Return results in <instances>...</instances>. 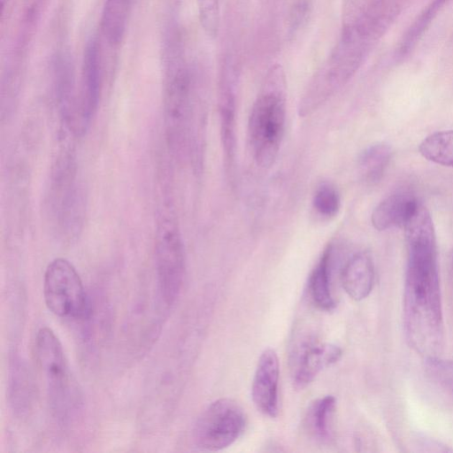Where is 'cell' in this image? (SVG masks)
<instances>
[{
  "instance_id": "22",
  "label": "cell",
  "mask_w": 453,
  "mask_h": 453,
  "mask_svg": "<svg viewBox=\"0 0 453 453\" xmlns=\"http://www.w3.org/2000/svg\"><path fill=\"white\" fill-rule=\"evenodd\" d=\"M313 207L322 216H334L341 205V199L336 188L329 184H321L315 191Z\"/></svg>"
},
{
  "instance_id": "1",
  "label": "cell",
  "mask_w": 453,
  "mask_h": 453,
  "mask_svg": "<svg viewBox=\"0 0 453 453\" xmlns=\"http://www.w3.org/2000/svg\"><path fill=\"white\" fill-rule=\"evenodd\" d=\"M403 228L408 254L403 290L406 339L419 354L436 357L443 343V316L436 237L429 211L417 210Z\"/></svg>"
},
{
  "instance_id": "11",
  "label": "cell",
  "mask_w": 453,
  "mask_h": 453,
  "mask_svg": "<svg viewBox=\"0 0 453 453\" xmlns=\"http://www.w3.org/2000/svg\"><path fill=\"white\" fill-rule=\"evenodd\" d=\"M279 359L272 349H265L254 373L251 396L259 411L270 418L279 413Z\"/></svg>"
},
{
  "instance_id": "7",
  "label": "cell",
  "mask_w": 453,
  "mask_h": 453,
  "mask_svg": "<svg viewBox=\"0 0 453 453\" xmlns=\"http://www.w3.org/2000/svg\"><path fill=\"white\" fill-rule=\"evenodd\" d=\"M43 297L48 309L58 317L81 319L88 312L81 277L65 258H56L48 265L43 277Z\"/></svg>"
},
{
  "instance_id": "8",
  "label": "cell",
  "mask_w": 453,
  "mask_h": 453,
  "mask_svg": "<svg viewBox=\"0 0 453 453\" xmlns=\"http://www.w3.org/2000/svg\"><path fill=\"white\" fill-rule=\"evenodd\" d=\"M166 139L175 154L183 153L191 118V80L184 66L173 67L167 76L164 97Z\"/></svg>"
},
{
  "instance_id": "6",
  "label": "cell",
  "mask_w": 453,
  "mask_h": 453,
  "mask_svg": "<svg viewBox=\"0 0 453 453\" xmlns=\"http://www.w3.org/2000/svg\"><path fill=\"white\" fill-rule=\"evenodd\" d=\"M247 417L234 400L219 398L210 403L197 418L193 440L203 450L218 451L234 443L245 431Z\"/></svg>"
},
{
  "instance_id": "13",
  "label": "cell",
  "mask_w": 453,
  "mask_h": 453,
  "mask_svg": "<svg viewBox=\"0 0 453 453\" xmlns=\"http://www.w3.org/2000/svg\"><path fill=\"white\" fill-rule=\"evenodd\" d=\"M374 278L372 259L365 251L354 254L344 265L341 274L342 288L356 301L363 300L370 295Z\"/></svg>"
},
{
  "instance_id": "10",
  "label": "cell",
  "mask_w": 453,
  "mask_h": 453,
  "mask_svg": "<svg viewBox=\"0 0 453 453\" xmlns=\"http://www.w3.org/2000/svg\"><path fill=\"white\" fill-rule=\"evenodd\" d=\"M101 90L99 51L96 42L91 39L85 48L82 86L77 107L75 133L81 134L88 128L96 113Z\"/></svg>"
},
{
  "instance_id": "18",
  "label": "cell",
  "mask_w": 453,
  "mask_h": 453,
  "mask_svg": "<svg viewBox=\"0 0 453 453\" xmlns=\"http://www.w3.org/2000/svg\"><path fill=\"white\" fill-rule=\"evenodd\" d=\"M392 156L391 147L385 142H377L366 148L360 155L357 164L361 179L368 183L378 182Z\"/></svg>"
},
{
  "instance_id": "14",
  "label": "cell",
  "mask_w": 453,
  "mask_h": 453,
  "mask_svg": "<svg viewBox=\"0 0 453 453\" xmlns=\"http://www.w3.org/2000/svg\"><path fill=\"white\" fill-rule=\"evenodd\" d=\"M418 203L409 193L390 195L373 209L372 224L379 231L403 226Z\"/></svg>"
},
{
  "instance_id": "15",
  "label": "cell",
  "mask_w": 453,
  "mask_h": 453,
  "mask_svg": "<svg viewBox=\"0 0 453 453\" xmlns=\"http://www.w3.org/2000/svg\"><path fill=\"white\" fill-rule=\"evenodd\" d=\"M333 250L327 247L311 273L308 289L313 303L320 310L330 311L336 306L333 291Z\"/></svg>"
},
{
  "instance_id": "17",
  "label": "cell",
  "mask_w": 453,
  "mask_h": 453,
  "mask_svg": "<svg viewBox=\"0 0 453 453\" xmlns=\"http://www.w3.org/2000/svg\"><path fill=\"white\" fill-rule=\"evenodd\" d=\"M336 400L333 395L317 399L309 408L306 415V426L314 439L326 442L332 435V421Z\"/></svg>"
},
{
  "instance_id": "16",
  "label": "cell",
  "mask_w": 453,
  "mask_h": 453,
  "mask_svg": "<svg viewBox=\"0 0 453 453\" xmlns=\"http://www.w3.org/2000/svg\"><path fill=\"white\" fill-rule=\"evenodd\" d=\"M133 0H105L101 27L104 38L111 45L119 44L126 34Z\"/></svg>"
},
{
  "instance_id": "9",
  "label": "cell",
  "mask_w": 453,
  "mask_h": 453,
  "mask_svg": "<svg viewBox=\"0 0 453 453\" xmlns=\"http://www.w3.org/2000/svg\"><path fill=\"white\" fill-rule=\"evenodd\" d=\"M342 349L321 342L312 334H302L294 341L289 352V367L294 387L303 389L327 366L336 363Z\"/></svg>"
},
{
  "instance_id": "25",
  "label": "cell",
  "mask_w": 453,
  "mask_h": 453,
  "mask_svg": "<svg viewBox=\"0 0 453 453\" xmlns=\"http://www.w3.org/2000/svg\"><path fill=\"white\" fill-rule=\"evenodd\" d=\"M373 0L342 1V32L352 30L364 17Z\"/></svg>"
},
{
  "instance_id": "26",
  "label": "cell",
  "mask_w": 453,
  "mask_h": 453,
  "mask_svg": "<svg viewBox=\"0 0 453 453\" xmlns=\"http://www.w3.org/2000/svg\"><path fill=\"white\" fill-rule=\"evenodd\" d=\"M428 372L453 394V360L437 357H426Z\"/></svg>"
},
{
  "instance_id": "5",
  "label": "cell",
  "mask_w": 453,
  "mask_h": 453,
  "mask_svg": "<svg viewBox=\"0 0 453 453\" xmlns=\"http://www.w3.org/2000/svg\"><path fill=\"white\" fill-rule=\"evenodd\" d=\"M157 281L161 297L166 305L178 298L185 274V256L177 223L169 211L159 217L155 240Z\"/></svg>"
},
{
  "instance_id": "12",
  "label": "cell",
  "mask_w": 453,
  "mask_h": 453,
  "mask_svg": "<svg viewBox=\"0 0 453 453\" xmlns=\"http://www.w3.org/2000/svg\"><path fill=\"white\" fill-rule=\"evenodd\" d=\"M408 3L409 0H373L359 23L347 33H352L370 50L390 28Z\"/></svg>"
},
{
  "instance_id": "19",
  "label": "cell",
  "mask_w": 453,
  "mask_h": 453,
  "mask_svg": "<svg viewBox=\"0 0 453 453\" xmlns=\"http://www.w3.org/2000/svg\"><path fill=\"white\" fill-rule=\"evenodd\" d=\"M448 0H433L414 19L403 35L395 50V58L403 59L414 49L438 12Z\"/></svg>"
},
{
  "instance_id": "21",
  "label": "cell",
  "mask_w": 453,
  "mask_h": 453,
  "mask_svg": "<svg viewBox=\"0 0 453 453\" xmlns=\"http://www.w3.org/2000/svg\"><path fill=\"white\" fill-rule=\"evenodd\" d=\"M418 150L426 159L453 167V130L440 131L426 136Z\"/></svg>"
},
{
  "instance_id": "23",
  "label": "cell",
  "mask_w": 453,
  "mask_h": 453,
  "mask_svg": "<svg viewBox=\"0 0 453 453\" xmlns=\"http://www.w3.org/2000/svg\"><path fill=\"white\" fill-rule=\"evenodd\" d=\"M313 11V0H293L288 17V35L295 37L308 24Z\"/></svg>"
},
{
  "instance_id": "3",
  "label": "cell",
  "mask_w": 453,
  "mask_h": 453,
  "mask_svg": "<svg viewBox=\"0 0 453 453\" xmlns=\"http://www.w3.org/2000/svg\"><path fill=\"white\" fill-rule=\"evenodd\" d=\"M35 356L44 375L51 407L57 416L66 418L79 405V391L71 376L62 345L49 327L36 334Z\"/></svg>"
},
{
  "instance_id": "2",
  "label": "cell",
  "mask_w": 453,
  "mask_h": 453,
  "mask_svg": "<svg viewBox=\"0 0 453 453\" xmlns=\"http://www.w3.org/2000/svg\"><path fill=\"white\" fill-rule=\"evenodd\" d=\"M286 99L284 76L279 66L269 73L250 111L248 134L254 158L262 167L277 157L284 134Z\"/></svg>"
},
{
  "instance_id": "24",
  "label": "cell",
  "mask_w": 453,
  "mask_h": 453,
  "mask_svg": "<svg viewBox=\"0 0 453 453\" xmlns=\"http://www.w3.org/2000/svg\"><path fill=\"white\" fill-rule=\"evenodd\" d=\"M201 25L205 34L214 38L219 26V0H196Z\"/></svg>"
},
{
  "instance_id": "20",
  "label": "cell",
  "mask_w": 453,
  "mask_h": 453,
  "mask_svg": "<svg viewBox=\"0 0 453 453\" xmlns=\"http://www.w3.org/2000/svg\"><path fill=\"white\" fill-rule=\"evenodd\" d=\"M235 101L232 87L224 84L219 95V116L222 144L228 160L234 153Z\"/></svg>"
},
{
  "instance_id": "4",
  "label": "cell",
  "mask_w": 453,
  "mask_h": 453,
  "mask_svg": "<svg viewBox=\"0 0 453 453\" xmlns=\"http://www.w3.org/2000/svg\"><path fill=\"white\" fill-rule=\"evenodd\" d=\"M50 188V207L58 230L67 237L74 235L83 217L84 199L76 182L75 156L70 148L59 152Z\"/></svg>"
}]
</instances>
